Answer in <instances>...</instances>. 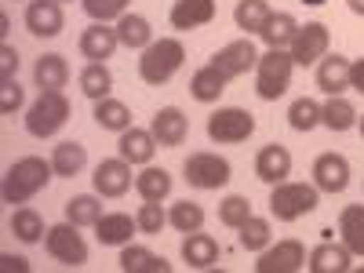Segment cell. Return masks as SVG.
<instances>
[{
    "label": "cell",
    "mask_w": 364,
    "mask_h": 273,
    "mask_svg": "<svg viewBox=\"0 0 364 273\" xmlns=\"http://www.w3.org/2000/svg\"><path fill=\"white\" fill-rule=\"evenodd\" d=\"M135 193L142 200H154V204H164L171 197V171L168 168H154L146 164L139 175H135Z\"/></svg>",
    "instance_id": "cell-29"
},
{
    "label": "cell",
    "mask_w": 364,
    "mask_h": 273,
    "mask_svg": "<svg viewBox=\"0 0 364 273\" xmlns=\"http://www.w3.org/2000/svg\"><path fill=\"white\" fill-rule=\"evenodd\" d=\"M219 240L211 237V233H200V230H193V233H186L182 237V262H186L190 269H211L219 262Z\"/></svg>",
    "instance_id": "cell-23"
},
{
    "label": "cell",
    "mask_w": 364,
    "mask_h": 273,
    "mask_svg": "<svg viewBox=\"0 0 364 273\" xmlns=\"http://www.w3.org/2000/svg\"><path fill=\"white\" fill-rule=\"evenodd\" d=\"M269 237H273V230H269V219H259V215H252L245 226L237 230V240H240V248L245 252H262V248H269Z\"/></svg>",
    "instance_id": "cell-40"
},
{
    "label": "cell",
    "mask_w": 364,
    "mask_h": 273,
    "mask_svg": "<svg viewBox=\"0 0 364 273\" xmlns=\"http://www.w3.org/2000/svg\"><path fill=\"white\" fill-rule=\"evenodd\" d=\"M139 233V223L128 215V211H106V215L95 223V237L102 248H124L132 245V237Z\"/></svg>",
    "instance_id": "cell-21"
},
{
    "label": "cell",
    "mask_w": 364,
    "mask_h": 273,
    "mask_svg": "<svg viewBox=\"0 0 364 273\" xmlns=\"http://www.w3.org/2000/svg\"><path fill=\"white\" fill-rule=\"evenodd\" d=\"M269 18V4L266 0H237V8H233V22H237V29H245V33L252 37H259V29H262V22Z\"/></svg>",
    "instance_id": "cell-37"
},
{
    "label": "cell",
    "mask_w": 364,
    "mask_h": 273,
    "mask_svg": "<svg viewBox=\"0 0 364 273\" xmlns=\"http://www.w3.org/2000/svg\"><path fill=\"white\" fill-rule=\"evenodd\" d=\"M33 80L41 91H63L66 80H70V63H66V55H41L37 58V66H33Z\"/></svg>",
    "instance_id": "cell-30"
},
{
    "label": "cell",
    "mask_w": 364,
    "mask_h": 273,
    "mask_svg": "<svg viewBox=\"0 0 364 273\" xmlns=\"http://www.w3.org/2000/svg\"><path fill=\"white\" fill-rule=\"evenodd\" d=\"M106 215L102 211V193H77V197H70L66 200V219L73 223V226H91L95 230V223Z\"/></svg>",
    "instance_id": "cell-34"
},
{
    "label": "cell",
    "mask_w": 364,
    "mask_h": 273,
    "mask_svg": "<svg viewBox=\"0 0 364 273\" xmlns=\"http://www.w3.org/2000/svg\"><path fill=\"white\" fill-rule=\"evenodd\" d=\"M77 84H80V95L91 99V102H102V99L113 95V73H109L106 63H87V66L80 70Z\"/></svg>",
    "instance_id": "cell-33"
},
{
    "label": "cell",
    "mask_w": 364,
    "mask_h": 273,
    "mask_svg": "<svg viewBox=\"0 0 364 273\" xmlns=\"http://www.w3.org/2000/svg\"><path fill=\"white\" fill-rule=\"evenodd\" d=\"M288 124L295 128V132H314V128H321V102L317 99H295L291 106H288Z\"/></svg>",
    "instance_id": "cell-39"
},
{
    "label": "cell",
    "mask_w": 364,
    "mask_h": 273,
    "mask_svg": "<svg viewBox=\"0 0 364 273\" xmlns=\"http://www.w3.org/2000/svg\"><path fill=\"white\" fill-rule=\"evenodd\" d=\"M70 120V99L63 91H41L37 102L26 109V132L33 139H51L66 128Z\"/></svg>",
    "instance_id": "cell-5"
},
{
    "label": "cell",
    "mask_w": 364,
    "mask_h": 273,
    "mask_svg": "<svg viewBox=\"0 0 364 273\" xmlns=\"http://www.w3.org/2000/svg\"><path fill=\"white\" fill-rule=\"evenodd\" d=\"M135 223H139V233L142 237H161V230L168 226V211H164V204L142 200V208L135 211Z\"/></svg>",
    "instance_id": "cell-42"
},
{
    "label": "cell",
    "mask_w": 364,
    "mask_h": 273,
    "mask_svg": "<svg viewBox=\"0 0 364 273\" xmlns=\"http://www.w3.org/2000/svg\"><path fill=\"white\" fill-rule=\"evenodd\" d=\"M58 4H70V0H58Z\"/></svg>",
    "instance_id": "cell-52"
},
{
    "label": "cell",
    "mask_w": 364,
    "mask_h": 273,
    "mask_svg": "<svg viewBox=\"0 0 364 273\" xmlns=\"http://www.w3.org/2000/svg\"><path fill=\"white\" fill-rule=\"evenodd\" d=\"M149 132H154L157 146L175 149V146L186 142V135H190V120H186V113H182L178 106H164V109H157L154 120H149Z\"/></svg>",
    "instance_id": "cell-16"
},
{
    "label": "cell",
    "mask_w": 364,
    "mask_h": 273,
    "mask_svg": "<svg viewBox=\"0 0 364 273\" xmlns=\"http://www.w3.org/2000/svg\"><path fill=\"white\" fill-rule=\"evenodd\" d=\"M302 266H306V248H302V240H295V237L262 248L259 252V262H255L259 273H295Z\"/></svg>",
    "instance_id": "cell-10"
},
{
    "label": "cell",
    "mask_w": 364,
    "mask_h": 273,
    "mask_svg": "<svg viewBox=\"0 0 364 273\" xmlns=\"http://www.w3.org/2000/svg\"><path fill=\"white\" fill-rule=\"evenodd\" d=\"M357 128H360V139H364V117H360V120H357Z\"/></svg>",
    "instance_id": "cell-51"
},
{
    "label": "cell",
    "mask_w": 364,
    "mask_h": 273,
    "mask_svg": "<svg viewBox=\"0 0 364 273\" xmlns=\"http://www.w3.org/2000/svg\"><path fill=\"white\" fill-rule=\"evenodd\" d=\"M226 84H230V77L219 70V66H200L193 77H190V95L197 99V102H204V106H211V102H219L223 99V91H226Z\"/></svg>",
    "instance_id": "cell-26"
},
{
    "label": "cell",
    "mask_w": 364,
    "mask_h": 273,
    "mask_svg": "<svg viewBox=\"0 0 364 273\" xmlns=\"http://www.w3.org/2000/svg\"><path fill=\"white\" fill-rule=\"evenodd\" d=\"M154 154H157V139H154V132L149 128H128V132H120V139H117V157H124L128 164H139V168H146V164H154Z\"/></svg>",
    "instance_id": "cell-19"
},
{
    "label": "cell",
    "mask_w": 364,
    "mask_h": 273,
    "mask_svg": "<svg viewBox=\"0 0 364 273\" xmlns=\"http://www.w3.org/2000/svg\"><path fill=\"white\" fill-rule=\"evenodd\" d=\"M113 29H117V37H120V48H132V51H146L149 44L157 41V37H154V26H149V18H146V15H135V11L120 15Z\"/></svg>",
    "instance_id": "cell-24"
},
{
    "label": "cell",
    "mask_w": 364,
    "mask_h": 273,
    "mask_svg": "<svg viewBox=\"0 0 364 273\" xmlns=\"http://www.w3.org/2000/svg\"><path fill=\"white\" fill-rule=\"evenodd\" d=\"M302 4H310V8H321V4H324V0H302Z\"/></svg>",
    "instance_id": "cell-50"
},
{
    "label": "cell",
    "mask_w": 364,
    "mask_h": 273,
    "mask_svg": "<svg viewBox=\"0 0 364 273\" xmlns=\"http://www.w3.org/2000/svg\"><path fill=\"white\" fill-rule=\"evenodd\" d=\"M328 44H331L328 26L324 22H306V26H299V33H295L288 51L295 58V66H317L321 58L328 55Z\"/></svg>",
    "instance_id": "cell-9"
},
{
    "label": "cell",
    "mask_w": 364,
    "mask_h": 273,
    "mask_svg": "<svg viewBox=\"0 0 364 273\" xmlns=\"http://www.w3.org/2000/svg\"><path fill=\"white\" fill-rule=\"evenodd\" d=\"M91 117H95V124L102 128V132H128L132 128V109L124 106V102H120V99H102V102H95V113H91Z\"/></svg>",
    "instance_id": "cell-36"
},
{
    "label": "cell",
    "mask_w": 364,
    "mask_h": 273,
    "mask_svg": "<svg viewBox=\"0 0 364 273\" xmlns=\"http://www.w3.org/2000/svg\"><path fill=\"white\" fill-rule=\"evenodd\" d=\"M51 168H55V178H77L87 168V146L77 142V139L58 142L51 149Z\"/></svg>",
    "instance_id": "cell-25"
},
{
    "label": "cell",
    "mask_w": 364,
    "mask_h": 273,
    "mask_svg": "<svg viewBox=\"0 0 364 273\" xmlns=\"http://www.w3.org/2000/svg\"><path fill=\"white\" fill-rule=\"evenodd\" d=\"M255 135V117L240 106H219L208 117V139L215 146H237Z\"/></svg>",
    "instance_id": "cell-7"
},
{
    "label": "cell",
    "mask_w": 364,
    "mask_h": 273,
    "mask_svg": "<svg viewBox=\"0 0 364 273\" xmlns=\"http://www.w3.org/2000/svg\"><path fill=\"white\" fill-rule=\"evenodd\" d=\"M26 29L41 41H51L66 29V15L58 0H29L26 4Z\"/></svg>",
    "instance_id": "cell-12"
},
{
    "label": "cell",
    "mask_w": 364,
    "mask_h": 273,
    "mask_svg": "<svg viewBox=\"0 0 364 273\" xmlns=\"http://www.w3.org/2000/svg\"><path fill=\"white\" fill-rule=\"evenodd\" d=\"M339 240L353 252V259H364V204H346L339 211Z\"/></svg>",
    "instance_id": "cell-31"
},
{
    "label": "cell",
    "mask_w": 364,
    "mask_h": 273,
    "mask_svg": "<svg viewBox=\"0 0 364 273\" xmlns=\"http://www.w3.org/2000/svg\"><path fill=\"white\" fill-rule=\"evenodd\" d=\"M314 186L321 193H343L350 186V161L343 154H321L314 161Z\"/></svg>",
    "instance_id": "cell-14"
},
{
    "label": "cell",
    "mask_w": 364,
    "mask_h": 273,
    "mask_svg": "<svg viewBox=\"0 0 364 273\" xmlns=\"http://www.w3.org/2000/svg\"><path fill=\"white\" fill-rule=\"evenodd\" d=\"M211 66H219L230 80H237V77H245L248 70L259 66V48L252 44V37L230 41L226 48H219L215 55H211Z\"/></svg>",
    "instance_id": "cell-11"
},
{
    "label": "cell",
    "mask_w": 364,
    "mask_h": 273,
    "mask_svg": "<svg viewBox=\"0 0 364 273\" xmlns=\"http://www.w3.org/2000/svg\"><path fill=\"white\" fill-rule=\"evenodd\" d=\"M215 18V0H175L171 11H168V22L178 33H190V29H200Z\"/></svg>",
    "instance_id": "cell-22"
},
{
    "label": "cell",
    "mask_w": 364,
    "mask_h": 273,
    "mask_svg": "<svg viewBox=\"0 0 364 273\" xmlns=\"http://www.w3.org/2000/svg\"><path fill=\"white\" fill-rule=\"evenodd\" d=\"M8 29H11V18H8V15H0V37H8Z\"/></svg>",
    "instance_id": "cell-49"
},
{
    "label": "cell",
    "mask_w": 364,
    "mask_h": 273,
    "mask_svg": "<svg viewBox=\"0 0 364 273\" xmlns=\"http://www.w3.org/2000/svg\"><path fill=\"white\" fill-rule=\"evenodd\" d=\"M350 66H353V58H346L339 51H328L317 63V87L324 95H343V91H350Z\"/></svg>",
    "instance_id": "cell-20"
},
{
    "label": "cell",
    "mask_w": 364,
    "mask_h": 273,
    "mask_svg": "<svg viewBox=\"0 0 364 273\" xmlns=\"http://www.w3.org/2000/svg\"><path fill=\"white\" fill-rule=\"evenodd\" d=\"M168 226H175L178 233H193L204 226V208L197 200H175L168 208Z\"/></svg>",
    "instance_id": "cell-38"
},
{
    "label": "cell",
    "mask_w": 364,
    "mask_h": 273,
    "mask_svg": "<svg viewBox=\"0 0 364 273\" xmlns=\"http://www.w3.org/2000/svg\"><path fill=\"white\" fill-rule=\"evenodd\" d=\"M26 102V91L18 80H0V113L4 117H15Z\"/></svg>",
    "instance_id": "cell-44"
},
{
    "label": "cell",
    "mask_w": 364,
    "mask_h": 273,
    "mask_svg": "<svg viewBox=\"0 0 364 273\" xmlns=\"http://www.w3.org/2000/svg\"><path fill=\"white\" fill-rule=\"evenodd\" d=\"M321 204V190L314 182H277L269 190V215L277 223H299L302 215H314Z\"/></svg>",
    "instance_id": "cell-3"
},
{
    "label": "cell",
    "mask_w": 364,
    "mask_h": 273,
    "mask_svg": "<svg viewBox=\"0 0 364 273\" xmlns=\"http://www.w3.org/2000/svg\"><path fill=\"white\" fill-rule=\"evenodd\" d=\"M0 269H4V273H29V259L4 252V255H0Z\"/></svg>",
    "instance_id": "cell-46"
},
{
    "label": "cell",
    "mask_w": 364,
    "mask_h": 273,
    "mask_svg": "<svg viewBox=\"0 0 364 273\" xmlns=\"http://www.w3.org/2000/svg\"><path fill=\"white\" fill-rule=\"evenodd\" d=\"M252 215H255V211H252V200L240 197V193H230V197H223V204H219V223L230 226V230H240Z\"/></svg>",
    "instance_id": "cell-41"
},
{
    "label": "cell",
    "mask_w": 364,
    "mask_h": 273,
    "mask_svg": "<svg viewBox=\"0 0 364 273\" xmlns=\"http://www.w3.org/2000/svg\"><path fill=\"white\" fill-rule=\"evenodd\" d=\"M357 120H360V113H357V106L346 95H328V102L321 106V124L328 132H336V135L357 128Z\"/></svg>",
    "instance_id": "cell-27"
},
{
    "label": "cell",
    "mask_w": 364,
    "mask_h": 273,
    "mask_svg": "<svg viewBox=\"0 0 364 273\" xmlns=\"http://www.w3.org/2000/svg\"><path fill=\"white\" fill-rule=\"evenodd\" d=\"M120 269L124 273H171V262L142 245H124L120 248Z\"/></svg>",
    "instance_id": "cell-32"
},
{
    "label": "cell",
    "mask_w": 364,
    "mask_h": 273,
    "mask_svg": "<svg viewBox=\"0 0 364 273\" xmlns=\"http://www.w3.org/2000/svg\"><path fill=\"white\" fill-rule=\"evenodd\" d=\"M77 230H80V226H73V223L66 219V223L48 226V233H44V248H48V255H51L58 266H66V269H80V266H87V240H84Z\"/></svg>",
    "instance_id": "cell-6"
},
{
    "label": "cell",
    "mask_w": 364,
    "mask_h": 273,
    "mask_svg": "<svg viewBox=\"0 0 364 273\" xmlns=\"http://www.w3.org/2000/svg\"><path fill=\"white\" fill-rule=\"evenodd\" d=\"M288 175H291V154H288V146L269 142V146H262L259 154H255V178L259 182L277 186V182H284Z\"/></svg>",
    "instance_id": "cell-18"
},
{
    "label": "cell",
    "mask_w": 364,
    "mask_h": 273,
    "mask_svg": "<svg viewBox=\"0 0 364 273\" xmlns=\"http://www.w3.org/2000/svg\"><path fill=\"white\" fill-rule=\"evenodd\" d=\"M8 226H11V233L22 240V245H37V240H44V233H48V226H44V219H41V211H37V208H26V204L11 211Z\"/></svg>",
    "instance_id": "cell-35"
},
{
    "label": "cell",
    "mask_w": 364,
    "mask_h": 273,
    "mask_svg": "<svg viewBox=\"0 0 364 273\" xmlns=\"http://www.w3.org/2000/svg\"><path fill=\"white\" fill-rule=\"evenodd\" d=\"M295 33H299V22L291 11H269V18L259 29V41L266 48H291Z\"/></svg>",
    "instance_id": "cell-28"
},
{
    "label": "cell",
    "mask_w": 364,
    "mask_h": 273,
    "mask_svg": "<svg viewBox=\"0 0 364 273\" xmlns=\"http://www.w3.org/2000/svg\"><path fill=\"white\" fill-rule=\"evenodd\" d=\"M291 70H295V58L288 48H266L255 66V95L262 102H277L291 87Z\"/></svg>",
    "instance_id": "cell-4"
},
{
    "label": "cell",
    "mask_w": 364,
    "mask_h": 273,
    "mask_svg": "<svg viewBox=\"0 0 364 273\" xmlns=\"http://www.w3.org/2000/svg\"><path fill=\"white\" fill-rule=\"evenodd\" d=\"M55 178V168H51V157H22L8 168L4 175V186H0V197L4 204H26L33 200L41 190H48V182Z\"/></svg>",
    "instance_id": "cell-1"
},
{
    "label": "cell",
    "mask_w": 364,
    "mask_h": 273,
    "mask_svg": "<svg viewBox=\"0 0 364 273\" xmlns=\"http://www.w3.org/2000/svg\"><path fill=\"white\" fill-rule=\"evenodd\" d=\"M80 55L87 58V63H106V58H113V51L120 48V37H117V29L109 22H91L80 41H77Z\"/></svg>",
    "instance_id": "cell-15"
},
{
    "label": "cell",
    "mask_w": 364,
    "mask_h": 273,
    "mask_svg": "<svg viewBox=\"0 0 364 273\" xmlns=\"http://www.w3.org/2000/svg\"><path fill=\"white\" fill-rule=\"evenodd\" d=\"M306 269L310 273H350L353 269V252L343 245H336V240H321V245L306 255Z\"/></svg>",
    "instance_id": "cell-17"
},
{
    "label": "cell",
    "mask_w": 364,
    "mask_h": 273,
    "mask_svg": "<svg viewBox=\"0 0 364 273\" xmlns=\"http://www.w3.org/2000/svg\"><path fill=\"white\" fill-rule=\"evenodd\" d=\"M182 63H186V44L178 37H161L139 55V77L149 87H161L182 70Z\"/></svg>",
    "instance_id": "cell-2"
},
{
    "label": "cell",
    "mask_w": 364,
    "mask_h": 273,
    "mask_svg": "<svg viewBox=\"0 0 364 273\" xmlns=\"http://www.w3.org/2000/svg\"><path fill=\"white\" fill-rule=\"evenodd\" d=\"M91 186H95V193L117 200L124 197L132 190V164L124 157H109V161H99L95 164V175H91Z\"/></svg>",
    "instance_id": "cell-13"
},
{
    "label": "cell",
    "mask_w": 364,
    "mask_h": 273,
    "mask_svg": "<svg viewBox=\"0 0 364 273\" xmlns=\"http://www.w3.org/2000/svg\"><path fill=\"white\" fill-rule=\"evenodd\" d=\"M182 175H186V182L193 190H223V186H230L233 168H230L226 157L197 149V154H190L186 164H182Z\"/></svg>",
    "instance_id": "cell-8"
},
{
    "label": "cell",
    "mask_w": 364,
    "mask_h": 273,
    "mask_svg": "<svg viewBox=\"0 0 364 273\" xmlns=\"http://www.w3.org/2000/svg\"><path fill=\"white\" fill-rule=\"evenodd\" d=\"M350 87L364 95V58H353V66H350Z\"/></svg>",
    "instance_id": "cell-47"
},
{
    "label": "cell",
    "mask_w": 364,
    "mask_h": 273,
    "mask_svg": "<svg viewBox=\"0 0 364 273\" xmlns=\"http://www.w3.org/2000/svg\"><path fill=\"white\" fill-rule=\"evenodd\" d=\"M15 73H18V51L4 44L0 48V80H15Z\"/></svg>",
    "instance_id": "cell-45"
},
{
    "label": "cell",
    "mask_w": 364,
    "mask_h": 273,
    "mask_svg": "<svg viewBox=\"0 0 364 273\" xmlns=\"http://www.w3.org/2000/svg\"><path fill=\"white\" fill-rule=\"evenodd\" d=\"M346 8H350L353 15H360V18H364V0H346Z\"/></svg>",
    "instance_id": "cell-48"
},
{
    "label": "cell",
    "mask_w": 364,
    "mask_h": 273,
    "mask_svg": "<svg viewBox=\"0 0 364 273\" xmlns=\"http://www.w3.org/2000/svg\"><path fill=\"white\" fill-rule=\"evenodd\" d=\"M91 22H117L120 15H128L132 0H80Z\"/></svg>",
    "instance_id": "cell-43"
}]
</instances>
